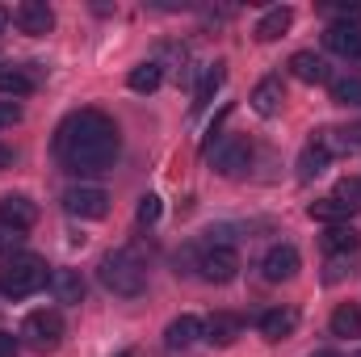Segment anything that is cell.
Wrapping results in <instances>:
<instances>
[{"mask_svg":"<svg viewBox=\"0 0 361 357\" xmlns=\"http://www.w3.org/2000/svg\"><path fill=\"white\" fill-rule=\"evenodd\" d=\"M118 126L101 114V109H80L72 118H63L59 135H55V152L63 160L68 173L76 177H97L109 173L118 160Z\"/></svg>","mask_w":361,"mask_h":357,"instance_id":"1","label":"cell"},{"mask_svg":"<svg viewBox=\"0 0 361 357\" xmlns=\"http://www.w3.org/2000/svg\"><path fill=\"white\" fill-rule=\"evenodd\" d=\"M97 277H101V286H105L109 294H118V298H135V294H143V286H147V269H143V261H139L130 248H118V253L101 257Z\"/></svg>","mask_w":361,"mask_h":357,"instance_id":"2","label":"cell"},{"mask_svg":"<svg viewBox=\"0 0 361 357\" xmlns=\"http://www.w3.org/2000/svg\"><path fill=\"white\" fill-rule=\"evenodd\" d=\"M47 282H51L47 261L34 257V253H17L8 265L0 269V294H4V298H30V294H38Z\"/></svg>","mask_w":361,"mask_h":357,"instance_id":"3","label":"cell"},{"mask_svg":"<svg viewBox=\"0 0 361 357\" xmlns=\"http://www.w3.org/2000/svg\"><path fill=\"white\" fill-rule=\"evenodd\" d=\"M30 349H38V353H51V349H59V341H63V315L59 311H30L25 320H21V332H17Z\"/></svg>","mask_w":361,"mask_h":357,"instance_id":"4","label":"cell"},{"mask_svg":"<svg viewBox=\"0 0 361 357\" xmlns=\"http://www.w3.org/2000/svg\"><path fill=\"white\" fill-rule=\"evenodd\" d=\"M197 273H202V282H214V286H227V282H235V273H240V257H235V248L227 244H210V248H202L197 253Z\"/></svg>","mask_w":361,"mask_h":357,"instance_id":"5","label":"cell"},{"mask_svg":"<svg viewBox=\"0 0 361 357\" xmlns=\"http://www.w3.org/2000/svg\"><path fill=\"white\" fill-rule=\"evenodd\" d=\"M63 210L72 219H105L109 214V193L101 185H72L63 193Z\"/></svg>","mask_w":361,"mask_h":357,"instance_id":"6","label":"cell"},{"mask_svg":"<svg viewBox=\"0 0 361 357\" xmlns=\"http://www.w3.org/2000/svg\"><path fill=\"white\" fill-rule=\"evenodd\" d=\"M248 164H252V143L244 135H227V139L214 143V169L223 177H240Z\"/></svg>","mask_w":361,"mask_h":357,"instance_id":"7","label":"cell"},{"mask_svg":"<svg viewBox=\"0 0 361 357\" xmlns=\"http://www.w3.org/2000/svg\"><path fill=\"white\" fill-rule=\"evenodd\" d=\"M240 337H244V320H240L235 311H214V315L202 324V341L214 345V349H227V345H235Z\"/></svg>","mask_w":361,"mask_h":357,"instance_id":"8","label":"cell"},{"mask_svg":"<svg viewBox=\"0 0 361 357\" xmlns=\"http://www.w3.org/2000/svg\"><path fill=\"white\" fill-rule=\"evenodd\" d=\"M298 269H302V257H298L294 244H273L269 253H265V261H261L265 282H290Z\"/></svg>","mask_w":361,"mask_h":357,"instance_id":"9","label":"cell"},{"mask_svg":"<svg viewBox=\"0 0 361 357\" xmlns=\"http://www.w3.org/2000/svg\"><path fill=\"white\" fill-rule=\"evenodd\" d=\"M13 21H17V30H21V34H30V38H42V34H51V25H55V13H51V4H47V0H25V4H17Z\"/></svg>","mask_w":361,"mask_h":357,"instance_id":"10","label":"cell"},{"mask_svg":"<svg viewBox=\"0 0 361 357\" xmlns=\"http://www.w3.org/2000/svg\"><path fill=\"white\" fill-rule=\"evenodd\" d=\"M324 47H328L332 55H341V59L357 63V59H361V25H345V21H332V25L324 30Z\"/></svg>","mask_w":361,"mask_h":357,"instance_id":"11","label":"cell"},{"mask_svg":"<svg viewBox=\"0 0 361 357\" xmlns=\"http://www.w3.org/2000/svg\"><path fill=\"white\" fill-rule=\"evenodd\" d=\"M290 72H294V80H302V85H332V68H328V59L315 55V51L290 55Z\"/></svg>","mask_w":361,"mask_h":357,"instance_id":"12","label":"cell"},{"mask_svg":"<svg viewBox=\"0 0 361 357\" xmlns=\"http://www.w3.org/2000/svg\"><path fill=\"white\" fill-rule=\"evenodd\" d=\"M0 219H4L8 227H17V231H30V227L38 223V206H34L25 193H4V198H0Z\"/></svg>","mask_w":361,"mask_h":357,"instance_id":"13","label":"cell"},{"mask_svg":"<svg viewBox=\"0 0 361 357\" xmlns=\"http://www.w3.org/2000/svg\"><path fill=\"white\" fill-rule=\"evenodd\" d=\"M319 248H324L328 257H353L361 248V231L349 227V223H332V227L319 236Z\"/></svg>","mask_w":361,"mask_h":357,"instance_id":"14","label":"cell"},{"mask_svg":"<svg viewBox=\"0 0 361 357\" xmlns=\"http://www.w3.org/2000/svg\"><path fill=\"white\" fill-rule=\"evenodd\" d=\"M257 328H261V337H265V341L277 345V341L294 337V328H298V311H294V307H273V311L261 315V324H257Z\"/></svg>","mask_w":361,"mask_h":357,"instance_id":"15","label":"cell"},{"mask_svg":"<svg viewBox=\"0 0 361 357\" xmlns=\"http://www.w3.org/2000/svg\"><path fill=\"white\" fill-rule=\"evenodd\" d=\"M281 105H286V85H281V76H265V80L252 89V109H257L261 118H273V114H281Z\"/></svg>","mask_w":361,"mask_h":357,"instance_id":"16","label":"cell"},{"mask_svg":"<svg viewBox=\"0 0 361 357\" xmlns=\"http://www.w3.org/2000/svg\"><path fill=\"white\" fill-rule=\"evenodd\" d=\"M47 286H51V294H55V303H68V307H76V303H85V277H80L76 269H55Z\"/></svg>","mask_w":361,"mask_h":357,"instance_id":"17","label":"cell"},{"mask_svg":"<svg viewBox=\"0 0 361 357\" xmlns=\"http://www.w3.org/2000/svg\"><path fill=\"white\" fill-rule=\"evenodd\" d=\"M290 25H294V8L290 4H273V8L261 13V21H257V38L261 42H277Z\"/></svg>","mask_w":361,"mask_h":357,"instance_id":"18","label":"cell"},{"mask_svg":"<svg viewBox=\"0 0 361 357\" xmlns=\"http://www.w3.org/2000/svg\"><path fill=\"white\" fill-rule=\"evenodd\" d=\"M202 341V320L197 315H177L169 328H164V345L169 349H189Z\"/></svg>","mask_w":361,"mask_h":357,"instance_id":"19","label":"cell"},{"mask_svg":"<svg viewBox=\"0 0 361 357\" xmlns=\"http://www.w3.org/2000/svg\"><path fill=\"white\" fill-rule=\"evenodd\" d=\"M328 164H332L328 147L311 139V143L302 147V156H298V181H315V177H324V173H328Z\"/></svg>","mask_w":361,"mask_h":357,"instance_id":"20","label":"cell"},{"mask_svg":"<svg viewBox=\"0 0 361 357\" xmlns=\"http://www.w3.org/2000/svg\"><path fill=\"white\" fill-rule=\"evenodd\" d=\"M332 337L357 341V337H361V307H353V303H341V307L332 311Z\"/></svg>","mask_w":361,"mask_h":357,"instance_id":"21","label":"cell"},{"mask_svg":"<svg viewBox=\"0 0 361 357\" xmlns=\"http://www.w3.org/2000/svg\"><path fill=\"white\" fill-rule=\"evenodd\" d=\"M126 85L135 92H156L164 85V68L156 63V59H147V63H139V68H130V76H126Z\"/></svg>","mask_w":361,"mask_h":357,"instance_id":"22","label":"cell"},{"mask_svg":"<svg viewBox=\"0 0 361 357\" xmlns=\"http://www.w3.org/2000/svg\"><path fill=\"white\" fill-rule=\"evenodd\" d=\"M223 76H227V63H210V68L202 72V80H197V89H193V109H206V105H210V97L223 85Z\"/></svg>","mask_w":361,"mask_h":357,"instance_id":"23","label":"cell"},{"mask_svg":"<svg viewBox=\"0 0 361 357\" xmlns=\"http://www.w3.org/2000/svg\"><path fill=\"white\" fill-rule=\"evenodd\" d=\"M0 92H8V97H25V92H34V76H25V72L13 68V63H0Z\"/></svg>","mask_w":361,"mask_h":357,"instance_id":"24","label":"cell"},{"mask_svg":"<svg viewBox=\"0 0 361 357\" xmlns=\"http://www.w3.org/2000/svg\"><path fill=\"white\" fill-rule=\"evenodd\" d=\"M307 214H311V219H319V223H328V227L349 219V210H345L332 193H328V198H319V202H311V206H307Z\"/></svg>","mask_w":361,"mask_h":357,"instance_id":"25","label":"cell"},{"mask_svg":"<svg viewBox=\"0 0 361 357\" xmlns=\"http://www.w3.org/2000/svg\"><path fill=\"white\" fill-rule=\"evenodd\" d=\"M328 89H332V101H336V105H349V109L361 105V76H341V80H332Z\"/></svg>","mask_w":361,"mask_h":357,"instance_id":"26","label":"cell"},{"mask_svg":"<svg viewBox=\"0 0 361 357\" xmlns=\"http://www.w3.org/2000/svg\"><path fill=\"white\" fill-rule=\"evenodd\" d=\"M332 198H336L349 214H357L361 210V177H345L336 189H332Z\"/></svg>","mask_w":361,"mask_h":357,"instance_id":"27","label":"cell"},{"mask_svg":"<svg viewBox=\"0 0 361 357\" xmlns=\"http://www.w3.org/2000/svg\"><path fill=\"white\" fill-rule=\"evenodd\" d=\"M160 210H164V206H160V198H156V193H143V198H139V210H135L139 227H152V223L160 219Z\"/></svg>","mask_w":361,"mask_h":357,"instance_id":"28","label":"cell"},{"mask_svg":"<svg viewBox=\"0 0 361 357\" xmlns=\"http://www.w3.org/2000/svg\"><path fill=\"white\" fill-rule=\"evenodd\" d=\"M328 13L345 25H361V4H328Z\"/></svg>","mask_w":361,"mask_h":357,"instance_id":"29","label":"cell"},{"mask_svg":"<svg viewBox=\"0 0 361 357\" xmlns=\"http://www.w3.org/2000/svg\"><path fill=\"white\" fill-rule=\"evenodd\" d=\"M17 244H21V231L0 219V253H13V257H17Z\"/></svg>","mask_w":361,"mask_h":357,"instance_id":"30","label":"cell"},{"mask_svg":"<svg viewBox=\"0 0 361 357\" xmlns=\"http://www.w3.org/2000/svg\"><path fill=\"white\" fill-rule=\"evenodd\" d=\"M17 122H21V105L17 101H0V131H8Z\"/></svg>","mask_w":361,"mask_h":357,"instance_id":"31","label":"cell"},{"mask_svg":"<svg viewBox=\"0 0 361 357\" xmlns=\"http://www.w3.org/2000/svg\"><path fill=\"white\" fill-rule=\"evenodd\" d=\"M349 273V257H328V273H324V282H341Z\"/></svg>","mask_w":361,"mask_h":357,"instance_id":"32","label":"cell"},{"mask_svg":"<svg viewBox=\"0 0 361 357\" xmlns=\"http://www.w3.org/2000/svg\"><path fill=\"white\" fill-rule=\"evenodd\" d=\"M341 143H345V156H349V152H361V126L341 131Z\"/></svg>","mask_w":361,"mask_h":357,"instance_id":"33","label":"cell"},{"mask_svg":"<svg viewBox=\"0 0 361 357\" xmlns=\"http://www.w3.org/2000/svg\"><path fill=\"white\" fill-rule=\"evenodd\" d=\"M21 349V337H13V332H0V357H17Z\"/></svg>","mask_w":361,"mask_h":357,"instance_id":"34","label":"cell"},{"mask_svg":"<svg viewBox=\"0 0 361 357\" xmlns=\"http://www.w3.org/2000/svg\"><path fill=\"white\" fill-rule=\"evenodd\" d=\"M8 30V8H0V34Z\"/></svg>","mask_w":361,"mask_h":357,"instance_id":"35","label":"cell"},{"mask_svg":"<svg viewBox=\"0 0 361 357\" xmlns=\"http://www.w3.org/2000/svg\"><path fill=\"white\" fill-rule=\"evenodd\" d=\"M311 357H336V353L332 349H319V353H311Z\"/></svg>","mask_w":361,"mask_h":357,"instance_id":"36","label":"cell"},{"mask_svg":"<svg viewBox=\"0 0 361 357\" xmlns=\"http://www.w3.org/2000/svg\"><path fill=\"white\" fill-rule=\"evenodd\" d=\"M4 164H8V152H4V147H0V169H4Z\"/></svg>","mask_w":361,"mask_h":357,"instance_id":"37","label":"cell"},{"mask_svg":"<svg viewBox=\"0 0 361 357\" xmlns=\"http://www.w3.org/2000/svg\"><path fill=\"white\" fill-rule=\"evenodd\" d=\"M118 357H130V353H118Z\"/></svg>","mask_w":361,"mask_h":357,"instance_id":"38","label":"cell"},{"mask_svg":"<svg viewBox=\"0 0 361 357\" xmlns=\"http://www.w3.org/2000/svg\"><path fill=\"white\" fill-rule=\"evenodd\" d=\"M353 357H361V353H353Z\"/></svg>","mask_w":361,"mask_h":357,"instance_id":"39","label":"cell"}]
</instances>
